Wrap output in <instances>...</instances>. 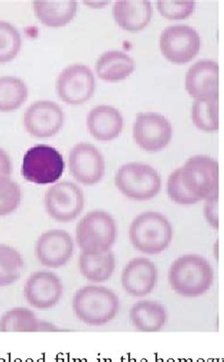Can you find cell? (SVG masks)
<instances>
[{
    "instance_id": "6da1fadb",
    "label": "cell",
    "mask_w": 224,
    "mask_h": 362,
    "mask_svg": "<svg viewBox=\"0 0 224 362\" xmlns=\"http://www.w3.org/2000/svg\"><path fill=\"white\" fill-rule=\"evenodd\" d=\"M214 281V271L204 257L189 254L179 257L168 271V281L177 294L196 298L206 294Z\"/></svg>"
},
{
    "instance_id": "cb8c5ba5",
    "label": "cell",
    "mask_w": 224,
    "mask_h": 362,
    "mask_svg": "<svg viewBox=\"0 0 224 362\" xmlns=\"http://www.w3.org/2000/svg\"><path fill=\"white\" fill-rule=\"evenodd\" d=\"M80 271L91 283H104L112 277L116 269V259L112 251L101 254L81 253Z\"/></svg>"
},
{
    "instance_id": "ba28073f",
    "label": "cell",
    "mask_w": 224,
    "mask_h": 362,
    "mask_svg": "<svg viewBox=\"0 0 224 362\" xmlns=\"http://www.w3.org/2000/svg\"><path fill=\"white\" fill-rule=\"evenodd\" d=\"M201 49L200 35L187 25L168 27L160 37L162 54L174 64H185L194 59Z\"/></svg>"
},
{
    "instance_id": "83f0119b",
    "label": "cell",
    "mask_w": 224,
    "mask_h": 362,
    "mask_svg": "<svg viewBox=\"0 0 224 362\" xmlns=\"http://www.w3.org/2000/svg\"><path fill=\"white\" fill-rule=\"evenodd\" d=\"M22 46L20 33L10 22L0 21V63L15 59Z\"/></svg>"
},
{
    "instance_id": "4fadbf2b",
    "label": "cell",
    "mask_w": 224,
    "mask_h": 362,
    "mask_svg": "<svg viewBox=\"0 0 224 362\" xmlns=\"http://www.w3.org/2000/svg\"><path fill=\"white\" fill-rule=\"evenodd\" d=\"M65 122L62 107L54 101L41 100L30 105L24 113L25 129L35 138H49L61 131Z\"/></svg>"
},
{
    "instance_id": "9a60e30c",
    "label": "cell",
    "mask_w": 224,
    "mask_h": 362,
    "mask_svg": "<svg viewBox=\"0 0 224 362\" xmlns=\"http://www.w3.org/2000/svg\"><path fill=\"white\" fill-rule=\"evenodd\" d=\"M62 295V281L51 271L33 273L24 287V296L27 303L37 309L54 308L59 303Z\"/></svg>"
},
{
    "instance_id": "8fae6325",
    "label": "cell",
    "mask_w": 224,
    "mask_h": 362,
    "mask_svg": "<svg viewBox=\"0 0 224 362\" xmlns=\"http://www.w3.org/2000/svg\"><path fill=\"white\" fill-rule=\"evenodd\" d=\"M135 142L148 153L162 151L170 143L173 127L164 116L156 112H141L132 129Z\"/></svg>"
},
{
    "instance_id": "603a6c76",
    "label": "cell",
    "mask_w": 224,
    "mask_h": 362,
    "mask_svg": "<svg viewBox=\"0 0 224 362\" xmlns=\"http://www.w3.org/2000/svg\"><path fill=\"white\" fill-rule=\"evenodd\" d=\"M60 331L51 322L38 320L30 309L15 308L11 309L0 320V332H54Z\"/></svg>"
},
{
    "instance_id": "e0dca14e",
    "label": "cell",
    "mask_w": 224,
    "mask_h": 362,
    "mask_svg": "<svg viewBox=\"0 0 224 362\" xmlns=\"http://www.w3.org/2000/svg\"><path fill=\"white\" fill-rule=\"evenodd\" d=\"M185 90L194 99L218 96V65L213 60L195 63L185 74Z\"/></svg>"
},
{
    "instance_id": "ac0fdd59",
    "label": "cell",
    "mask_w": 224,
    "mask_h": 362,
    "mask_svg": "<svg viewBox=\"0 0 224 362\" xmlns=\"http://www.w3.org/2000/svg\"><path fill=\"white\" fill-rule=\"evenodd\" d=\"M87 126L96 140L108 142L116 139L123 132V117L116 107L99 105L88 113Z\"/></svg>"
},
{
    "instance_id": "30bf717a",
    "label": "cell",
    "mask_w": 224,
    "mask_h": 362,
    "mask_svg": "<svg viewBox=\"0 0 224 362\" xmlns=\"http://www.w3.org/2000/svg\"><path fill=\"white\" fill-rule=\"evenodd\" d=\"M96 80L89 67L82 64L68 66L61 71L56 81L59 98L71 106H79L92 98Z\"/></svg>"
},
{
    "instance_id": "4dcf8cb0",
    "label": "cell",
    "mask_w": 224,
    "mask_h": 362,
    "mask_svg": "<svg viewBox=\"0 0 224 362\" xmlns=\"http://www.w3.org/2000/svg\"><path fill=\"white\" fill-rule=\"evenodd\" d=\"M157 9L165 18L170 21H182L189 18L195 10L194 1H157Z\"/></svg>"
},
{
    "instance_id": "9c48e42d",
    "label": "cell",
    "mask_w": 224,
    "mask_h": 362,
    "mask_svg": "<svg viewBox=\"0 0 224 362\" xmlns=\"http://www.w3.org/2000/svg\"><path fill=\"white\" fill-rule=\"evenodd\" d=\"M45 206L49 216L56 222H72L85 209L84 193L72 182H59L46 192Z\"/></svg>"
},
{
    "instance_id": "484cf974",
    "label": "cell",
    "mask_w": 224,
    "mask_h": 362,
    "mask_svg": "<svg viewBox=\"0 0 224 362\" xmlns=\"http://www.w3.org/2000/svg\"><path fill=\"white\" fill-rule=\"evenodd\" d=\"M192 121L201 131L217 132L218 129V96L195 99L192 106Z\"/></svg>"
},
{
    "instance_id": "7c38bea8",
    "label": "cell",
    "mask_w": 224,
    "mask_h": 362,
    "mask_svg": "<svg viewBox=\"0 0 224 362\" xmlns=\"http://www.w3.org/2000/svg\"><path fill=\"white\" fill-rule=\"evenodd\" d=\"M68 168L72 177L85 186L98 184L105 174L104 156L89 143L76 144L71 148Z\"/></svg>"
},
{
    "instance_id": "836d02e7",
    "label": "cell",
    "mask_w": 224,
    "mask_h": 362,
    "mask_svg": "<svg viewBox=\"0 0 224 362\" xmlns=\"http://www.w3.org/2000/svg\"><path fill=\"white\" fill-rule=\"evenodd\" d=\"M109 1H85V4L88 5L90 8H104L106 6V5L109 4Z\"/></svg>"
},
{
    "instance_id": "ffe728a7",
    "label": "cell",
    "mask_w": 224,
    "mask_h": 362,
    "mask_svg": "<svg viewBox=\"0 0 224 362\" xmlns=\"http://www.w3.org/2000/svg\"><path fill=\"white\" fill-rule=\"evenodd\" d=\"M130 319L137 330L151 333L162 330L167 322L168 314L158 301L141 300L132 306Z\"/></svg>"
},
{
    "instance_id": "7a4b0ae2",
    "label": "cell",
    "mask_w": 224,
    "mask_h": 362,
    "mask_svg": "<svg viewBox=\"0 0 224 362\" xmlns=\"http://www.w3.org/2000/svg\"><path fill=\"white\" fill-rule=\"evenodd\" d=\"M72 306L81 322L91 326H102L117 316L120 300L107 287L87 286L75 293Z\"/></svg>"
},
{
    "instance_id": "2e32d148",
    "label": "cell",
    "mask_w": 224,
    "mask_h": 362,
    "mask_svg": "<svg viewBox=\"0 0 224 362\" xmlns=\"http://www.w3.org/2000/svg\"><path fill=\"white\" fill-rule=\"evenodd\" d=\"M158 280V271L153 262L135 258L129 262L121 275L124 290L132 297H144L153 291Z\"/></svg>"
},
{
    "instance_id": "d6986e66",
    "label": "cell",
    "mask_w": 224,
    "mask_h": 362,
    "mask_svg": "<svg viewBox=\"0 0 224 362\" xmlns=\"http://www.w3.org/2000/svg\"><path fill=\"white\" fill-rule=\"evenodd\" d=\"M117 24L125 31L137 33L145 29L153 18V8L148 0H120L113 7Z\"/></svg>"
},
{
    "instance_id": "52a82bcc",
    "label": "cell",
    "mask_w": 224,
    "mask_h": 362,
    "mask_svg": "<svg viewBox=\"0 0 224 362\" xmlns=\"http://www.w3.org/2000/svg\"><path fill=\"white\" fill-rule=\"evenodd\" d=\"M181 168L185 187L199 201L206 200L218 193V165L206 156L190 157Z\"/></svg>"
},
{
    "instance_id": "1f68e13d",
    "label": "cell",
    "mask_w": 224,
    "mask_h": 362,
    "mask_svg": "<svg viewBox=\"0 0 224 362\" xmlns=\"http://www.w3.org/2000/svg\"><path fill=\"white\" fill-rule=\"evenodd\" d=\"M204 216L209 225L213 228H218V193L206 199V204L204 206Z\"/></svg>"
},
{
    "instance_id": "f546056e",
    "label": "cell",
    "mask_w": 224,
    "mask_h": 362,
    "mask_svg": "<svg viewBox=\"0 0 224 362\" xmlns=\"http://www.w3.org/2000/svg\"><path fill=\"white\" fill-rule=\"evenodd\" d=\"M167 190L170 200L174 203L182 204V206H189V204H197L198 202H200L187 189L182 183L181 168H177L168 177Z\"/></svg>"
},
{
    "instance_id": "277c9868",
    "label": "cell",
    "mask_w": 224,
    "mask_h": 362,
    "mask_svg": "<svg viewBox=\"0 0 224 362\" xmlns=\"http://www.w3.org/2000/svg\"><path fill=\"white\" fill-rule=\"evenodd\" d=\"M117 238L114 218L104 210L88 212L76 228V240L82 252L101 254L109 251Z\"/></svg>"
},
{
    "instance_id": "3957f363",
    "label": "cell",
    "mask_w": 224,
    "mask_h": 362,
    "mask_svg": "<svg viewBox=\"0 0 224 362\" xmlns=\"http://www.w3.org/2000/svg\"><path fill=\"white\" fill-rule=\"evenodd\" d=\"M173 236L170 221L154 211L138 215L129 229L130 240L135 250L148 255H157L167 250Z\"/></svg>"
},
{
    "instance_id": "f1b7e54d",
    "label": "cell",
    "mask_w": 224,
    "mask_h": 362,
    "mask_svg": "<svg viewBox=\"0 0 224 362\" xmlns=\"http://www.w3.org/2000/svg\"><path fill=\"white\" fill-rule=\"evenodd\" d=\"M22 200L20 187L10 178H0V216L15 211Z\"/></svg>"
},
{
    "instance_id": "8992f818",
    "label": "cell",
    "mask_w": 224,
    "mask_h": 362,
    "mask_svg": "<svg viewBox=\"0 0 224 362\" xmlns=\"http://www.w3.org/2000/svg\"><path fill=\"white\" fill-rule=\"evenodd\" d=\"M65 165L62 154L54 146L37 145L25 153L21 173L30 183L54 184L62 177Z\"/></svg>"
},
{
    "instance_id": "5b68a950",
    "label": "cell",
    "mask_w": 224,
    "mask_h": 362,
    "mask_svg": "<svg viewBox=\"0 0 224 362\" xmlns=\"http://www.w3.org/2000/svg\"><path fill=\"white\" fill-rule=\"evenodd\" d=\"M115 184L126 197L135 201H148L158 194L162 181L159 173L151 165L129 163L118 170Z\"/></svg>"
},
{
    "instance_id": "44dd1931",
    "label": "cell",
    "mask_w": 224,
    "mask_h": 362,
    "mask_svg": "<svg viewBox=\"0 0 224 362\" xmlns=\"http://www.w3.org/2000/svg\"><path fill=\"white\" fill-rule=\"evenodd\" d=\"M134 59L125 52L109 51L102 54L96 63V73L107 82H118L134 73Z\"/></svg>"
},
{
    "instance_id": "5bb4252c",
    "label": "cell",
    "mask_w": 224,
    "mask_h": 362,
    "mask_svg": "<svg viewBox=\"0 0 224 362\" xmlns=\"http://www.w3.org/2000/svg\"><path fill=\"white\" fill-rule=\"evenodd\" d=\"M74 252V242L68 232L52 229L41 235L35 245V255L46 267L66 265Z\"/></svg>"
},
{
    "instance_id": "4316f807",
    "label": "cell",
    "mask_w": 224,
    "mask_h": 362,
    "mask_svg": "<svg viewBox=\"0 0 224 362\" xmlns=\"http://www.w3.org/2000/svg\"><path fill=\"white\" fill-rule=\"evenodd\" d=\"M23 268L21 254L10 245H0V287L9 286L18 281Z\"/></svg>"
},
{
    "instance_id": "d6a6232c",
    "label": "cell",
    "mask_w": 224,
    "mask_h": 362,
    "mask_svg": "<svg viewBox=\"0 0 224 362\" xmlns=\"http://www.w3.org/2000/svg\"><path fill=\"white\" fill-rule=\"evenodd\" d=\"M12 168L9 154L4 148H0V178H10Z\"/></svg>"
},
{
    "instance_id": "d4e9b609",
    "label": "cell",
    "mask_w": 224,
    "mask_h": 362,
    "mask_svg": "<svg viewBox=\"0 0 224 362\" xmlns=\"http://www.w3.org/2000/svg\"><path fill=\"white\" fill-rule=\"evenodd\" d=\"M26 83L15 76L0 77V112L18 110L27 98Z\"/></svg>"
},
{
    "instance_id": "7402d4cb",
    "label": "cell",
    "mask_w": 224,
    "mask_h": 362,
    "mask_svg": "<svg viewBox=\"0 0 224 362\" xmlns=\"http://www.w3.org/2000/svg\"><path fill=\"white\" fill-rule=\"evenodd\" d=\"M77 10L78 4L74 0L33 2V11L36 18L46 27L66 26L75 18Z\"/></svg>"
}]
</instances>
